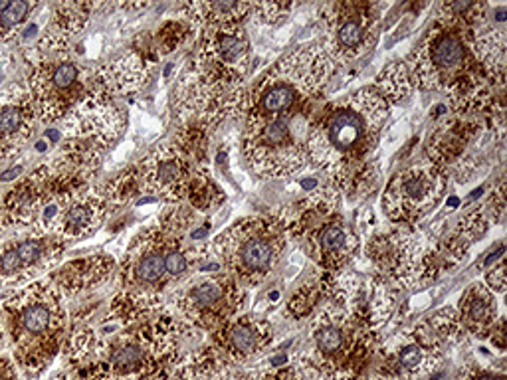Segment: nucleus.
Instances as JSON below:
<instances>
[{"label": "nucleus", "instance_id": "nucleus-1", "mask_svg": "<svg viewBox=\"0 0 507 380\" xmlns=\"http://www.w3.org/2000/svg\"><path fill=\"white\" fill-rule=\"evenodd\" d=\"M390 105L375 85L331 103L305 133L307 158L331 176L337 188H351L365 173L387 125Z\"/></svg>", "mask_w": 507, "mask_h": 380}, {"label": "nucleus", "instance_id": "nucleus-2", "mask_svg": "<svg viewBox=\"0 0 507 380\" xmlns=\"http://www.w3.org/2000/svg\"><path fill=\"white\" fill-rule=\"evenodd\" d=\"M378 329L357 295L319 307L309 323V351L299 362L327 380H357L377 347Z\"/></svg>", "mask_w": 507, "mask_h": 380}, {"label": "nucleus", "instance_id": "nucleus-3", "mask_svg": "<svg viewBox=\"0 0 507 380\" xmlns=\"http://www.w3.org/2000/svg\"><path fill=\"white\" fill-rule=\"evenodd\" d=\"M176 321L169 315L131 327L129 331L78 335L74 354L87 361V380H147L173 359Z\"/></svg>", "mask_w": 507, "mask_h": 380}, {"label": "nucleus", "instance_id": "nucleus-4", "mask_svg": "<svg viewBox=\"0 0 507 380\" xmlns=\"http://www.w3.org/2000/svg\"><path fill=\"white\" fill-rule=\"evenodd\" d=\"M333 72L335 64L321 46L301 44L294 48L244 93V115H299L297 109L325 89Z\"/></svg>", "mask_w": 507, "mask_h": 380}, {"label": "nucleus", "instance_id": "nucleus-5", "mask_svg": "<svg viewBox=\"0 0 507 380\" xmlns=\"http://www.w3.org/2000/svg\"><path fill=\"white\" fill-rule=\"evenodd\" d=\"M341 195L337 186L314 188L294 212L277 216L289 238H297L305 251L327 273H343L361 251V240L339 216Z\"/></svg>", "mask_w": 507, "mask_h": 380}, {"label": "nucleus", "instance_id": "nucleus-6", "mask_svg": "<svg viewBox=\"0 0 507 380\" xmlns=\"http://www.w3.org/2000/svg\"><path fill=\"white\" fill-rule=\"evenodd\" d=\"M458 339L456 307H442L380 344L373 380H426L438 369L446 347Z\"/></svg>", "mask_w": 507, "mask_h": 380}, {"label": "nucleus", "instance_id": "nucleus-7", "mask_svg": "<svg viewBox=\"0 0 507 380\" xmlns=\"http://www.w3.org/2000/svg\"><path fill=\"white\" fill-rule=\"evenodd\" d=\"M14 341L22 367L38 372L54 359L65 329L62 289L54 281H40L9 303Z\"/></svg>", "mask_w": 507, "mask_h": 380}, {"label": "nucleus", "instance_id": "nucleus-8", "mask_svg": "<svg viewBox=\"0 0 507 380\" xmlns=\"http://www.w3.org/2000/svg\"><path fill=\"white\" fill-rule=\"evenodd\" d=\"M284 222L276 216H246L214 238V250L226 273L240 286H260L287 248Z\"/></svg>", "mask_w": 507, "mask_h": 380}, {"label": "nucleus", "instance_id": "nucleus-9", "mask_svg": "<svg viewBox=\"0 0 507 380\" xmlns=\"http://www.w3.org/2000/svg\"><path fill=\"white\" fill-rule=\"evenodd\" d=\"M242 155L260 178L277 180L299 173L309 163L299 115L262 117L248 113L242 135Z\"/></svg>", "mask_w": 507, "mask_h": 380}, {"label": "nucleus", "instance_id": "nucleus-10", "mask_svg": "<svg viewBox=\"0 0 507 380\" xmlns=\"http://www.w3.org/2000/svg\"><path fill=\"white\" fill-rule=\"evenodd\" d=\"M468 32L456 24L436 22L420 44L405 60L412 89L438 92L470 70L474 60L468 46Z\"/></svg>", "mask_w": 507, "mask_h": 380}, {"label": "nucleus", "instance_id": "nucleus-11", "mask_svg": "<svg viewBox=\"0 0 507 380\" xmlns=\"http://www.w3.org/2000/svg\"><path fill=\"white\" fill-rule=\"evenodd\" d=\"M50 58H44L30 77V97L42 121H58L65 112H72L85 93L83 70L68 56V38L54 32L44 38Z\"/></svg>", "mask_w": 507, "mask_h": 380}, {"label": "nucleus", "instance_id": "nucleus-12", "mask_svg": "<svg viewBox=\"0 0 507 380\" xmlns=\"http://www.w3.org/2000/svg\"><path fill=\"white\" fill-rule=\"evenodd\" d=\"M107 210L105 196L92 188H70L46 196L32 208L40 234L55 240H78L95 232Z\"/></svg>", "mask_w": 507, "mask_h": 380}, {"label": "nucleus", "instance_id": "nucleus-13", "mask_svg": "<svg viewBox=\"0 0 507 380\" xmlns=\"http://www.w3.org/2000/svg\"><path fill=\"white\" fill-rule=\"evenodd\" d=\"M252 67V44L242 24L203 30L198 48V80L213 92L238 87Z\"/></svg>", "mask_w": 507, "mask_h": 380}, {"label": "nucleus", "instance_id": "nucleus-14", "mask_svg": "<svg viewBox=\"0 0 507 380\" xmlns=\"http://www.w3.org/2000/svg\"><path fill=\"white\" fill-rule=\"evenodd\" d=\"M446 173L430 161L402 168L383 195V210L395 226H412L442 200Z\"/></svg>", "mask_w": 507, "mask_h": 380}, {"label": "nucleus", "instance_id": "nucleus-15", "mask_svg": "<svg viewBox=\"0 0 507 380\" xmlns=\"http://www.w3.org/2000/svg\"><path fill=\"white\" fill-rule=\"evenodd\" d=\"M375 4L335 2L321 10L323 50L335 65L355 62L377 44L378 14Z\"/></svg>", "mask_w": 507, "mask_h": 380}, {"label": "nucleus", "instance_id": "nucleus-16", "mask_svg": "<svg viewBox=\"0 0 507 380\" xmlns=\"http://www.w3.org/2000/svg\"><path fill=\"white\" fill-rule=\"evenodd\" d=\"M425 244L410 226H395L365 241V256L378 271V279L393 291L422 286Z\"/></svg>", "mask_w": 507, "mask_h": 380}, {"label": "nucleus", "instance_id": "nucleus-17", "mask_svg": "<svg viewBox=\"0 0 507 380\" xmlns=\"http://www.w3.org/2000/svg\"><path fill=\"white\" fill-rule=\"evenodd\" d=\"M246 301V291L236 279L222 273L194 281L181 293L176 307L186 321L198 329L218 331L240 315Z\"/></svg>", "mask_w": 507, "mask_h": 380}, {"label": "nucleus", "instance_id": "nucleus-18", "mask_svg": "<svg viewBox=\"0 0 507 380\" xmlns=\"http://www.w3.org/2000/svg\"><path fill=\"white\" fill-rule=\"evenodd\" d=\"M171 236L165 228H147L135 236L121 264V286L127 293L157 297L155 288L169 276L165 254Z\"/></svg>", "mask_w": 507, "mask_h": 380}, {"label": "nucleus", "instance_id": "nucleus-19", "mask_svg": "<svg viewBox=\"0 0 507 380\" xmlns=\"http://www.w3.org/2000/svg\"><path fill=\"white\" fill-rule=\"evenodd\" d=\"M139 183L147 192L165 198L169 202L183 200L191 190V161L175 143L159 145L143 163Z\"/></svg>", "mask_w": 507, "mask_h": 380}, {"label": "nucleus", "instance_id": "nucleus-20", "mask_svg": "<svg viewBox=\"0 0 507 380\" xmlns=\"http://www.w3.org/2000/svg\"><path fill=\"white\" fill-rule=\"evenodd\" d=\"M123 123L125 119L117 105L105 99L102 93H87L70 113L65 133L72 141L92 145L103 153V148L119 137Z\"/></svg>", "mask_w": 507, "mask_h": 380}, {"label": "nucleus", "instance_id": "nucleus-21", "mask_svg": "<svg viewBox=\"0 0 507 380\" xmlns=\"http://www.w3.org/2000/svg\"><path fill=\"white\" fill-rule=\"evenodd\" d=\"M274 341V327L256 315H238L216 331L213 351L226 367L254 361Z\"/></svg>", "mask_w": 507, "mask_h": 380}, {"label": "nucleus", "instance_id": "nucleus-22", "mask_svg": "<svg viewBox=\"0 0 507 380\" xmlns=\"http://www.w3.org/2000/svg\"><path fill=\"white\" fill-rule=\"evenodd\" d=\"M456 313H458V321H460L461 339L464 337L486 339L501 317L496 293L484 281H474L464 289L458 307H456Z\"/></svg>", "mask_w": 507, "mask_h": 380}, {"label": "nucleus", "instance_id": "nucleus-23", "mask_svg": "<svg viewBox=\"0 0 507 380\" xmlns=\"http://www.w3.org/2000/svg\"><path fill=\"white\" fill-rule=\"evenodd\" d=\"M468 46L476 64H480L486 77L498 84H506L507 34L501 24H488L468 32Z\"/></svg>", "mask_w": 507, "mask_h": 380}, {"label": "nucleus", "instance_id": "nucleus-24", "mask_svg": "<svg viewBox=\"0 0 507 380\" xmlns=\"http://www.w3.org/2000/svg\"><path fill=\"white\" fill-rule=\"evenodd\" d=\"M36 109L30 93L0 97V155L22 145L32 133Z\"/></svg>", "mask_w": 507, "mask_h": 380}, {"label": "nucleus", "instance_id": "nucleus-25", "mask_svg": "<svg viewBox=\"0 0 507 380\" xmlns=\"http://www.w3.org/2000/svg\"><path fill=\"white\" fill-rule=\"evenodd\" d=\"M185 16L198 30L222 28L242 24L252 12V2L240 0H214V2H191L183 6Z\"/></svg>", "mask_w": 507, "mask_h": 380}, {"label": "nucleus", "instance_id": "nucleus-26", "mask_svg": "<svg viewBox=\"0 0 507 380\" xmlns=\"http://www.w3.org/2000/svg\"><path fill=\"white\" fill-rule=\"evenodd\" d=\"M113 269V258L110 256H90L82 260H74L65 264L54 276V283L58 288L75 295L80 291L95 288L97 283H102Z\"/></svg>", "mask_w": 507, "mask_h": 380}, {"label": "nucleus", "instance_id": "nucleus-27", "mask_svg": "<svg viewBox=\"0 0 507 380\" xmlns=\"http://www.w3.org/2000/svg\"><path fill=\"white\" fill-rule=\"evenodd\" d=\"M145 65L137 54H127L115 62H110L102 70V82L107 85V89L113 92H127L135 89L145 82Z\"/></svg>", "mask_w": 507, "mask_h": 380}, {"label": "nucleus", "instance_id": "nucleus-28", "mask_svg": "<svg viewBox=\"0 0 507 380\" xmlns=\"http://www.w3.org/2000/svg\"><path fill=\"white\" fill-rule=\"evenodd\" d=\"M375 87H377L380 95L387 99L388 105L395 103H402L412 92L410 85V77H408V70H406L405 62H390L383 67V72L377 75L375 80Z\"/></svg>", "mask_w": 507, "mask_h": 380}, {"label": "nucleus", "instance_id": "nucleus-29", "mask_svg": "<svg viewBox=\"0 0 507 380\" xmlns=\"http://www.w3.org/2000/svg\"><path fill=\"white\" fill-rule=\"evenodd\" d=\"M90 10H92V4H78V2L58 4L55 6V32L64 34L65 38L78 34L90 18Z\"/></svg>", "mask_w": 507, "mask_h": 380}, {"label": "nucleus", "instance_id": "nucleus-30", "mask_svg": "<svg viewBox=\"0 0 507 380\" xmlns=\"http://www.w3.org/2000/svg\"><path fill=\"white\" fill-rule=\"evenodd\" d=\"M295 6L297 4H292V2H254L250 14H254V18L262 24L276 26L294 12Z\"/></svg>", "mask_w": 507, "mask_h": 380}, {"label": "nucleus", "instance_id": "nucleus-31", "mask_svg": "<svg viewBox=\"0 0 507 380\" xmlns=\"http://www.w3.org/2000/svg\"><path fill=\"white\" fill-rule=\"evenodd\" d=\"M309 372L305 371L304 364L297 361L292 364H286V361L282 364H272L269 371L258 372V374H252V380H304Z\"/></svg>", "mask_w": 507, "mask_h": 380}, {"label": "nucleus", "instance_id": "nucleus-32", "mask_svg": "<svg viewBox=\"0 0 507 380\" xmlns=\"http://www.w3.org/2000/svg\"><path fill=\"white\" fill-rule=\"evenodd\" d=\"M456 380H507V376L503 369H489L478 362H470L458 371Z\"/></svg>", "mask_w": 507, "mask_h": 380}, {"label": "nucleus", "instance_id": "nucleus-33", "mask_svg": "<svg viewBox=\"0 0 507 380\" xmlns=\"http://www.w3.org/2000/svg\"><path fill=\"white\" fill-rule=\"evenodd\" d=\"M34 9V4L24 2V0H16V2H10L9 9L0 14V26L4 32H10L14 26H20L24 20H26L28 12Z\"/></svg>", "mask_w": 507, "mask_h": 380}, {"label": "nucleus", "instance_id": "nucleus-34", "mask_svg": "<svg viewBox=\"0 0 507 380\" xmlns=\"http://www.w3.org/2000/svg\"><path fill=\"white\" fill-rule=\"evenodd\" d=\"M484 212L488 214L489 222L499 224L503 220V214H506V183L503 180H499L496 190L491 192L488 205L484 206Z\"/></svg>", "mask_w": 507, "mask_h": 380}, {"label": "nucleus", "instance_id": "nucleus-35", "mask_svg": "<svg viewBox=\"0 0 507 380\" xmlns=\"http://www.w3.org/2000/svg\"><path fill=\"white\" fill-rule=\"evenodd\" d=\"M506 260H503V256H501V258H498V261L491 264L488 271H486V286H488L493 293L503 295V293H506Z\"/></svg>", "mask_w": 507, "mask_h": 380}, {"label": "nucleus", "instance_id": "nucleus-36", "mask_svg": "<svg viewBox=\"0 0 507 380\" xmlns=\"http://www.w3.org/2000/svg\"><path fill=\"white\" fill-rule=\"evenodd\" d=\"M213 380H252V376H248V374H240V372H232L230 367H228V369H224L220 374H216Z\"/></svg>", "mask_w": 507, "mask_h": 380}, {"label": "nucleus", "instance_id": "nucleus-37", "mask_svg": "<svg viewBox=\"0 0 507 380\" xmlns=\"http://www.w3.org/2000/svg\"><path fill=\"white\" fill-rule=\"evenodd\" d=\"M20 170H22V168H20V167H16V168H10V170H6V173H4V175L0 176V180H12V178H14V176H18Z\"/></svg>", "mask_w": 507, "mask_h": 380}, {"label": "nucleus", "instance_id": "nucleus-38", "mask_svg": "<svg viewBox=\"0 0 507 380\" xmlns=\"http://www.w3.org/2000/svg\"><path fill=\"white\" fill-rule=\"evenodd\" d=\"M2 364V362H0ZM0 380H10L9 376H6V367H0Z\"/></svg>", "mask_w": 507, "mask_h": 380}, {"label": "nucleus", "instance_id": "nucleus-39", "mask_svg": "<svg viewBox=\"0 0 507 380\" xmlns=\"http://www.w3.org/2000/svg\"><path fill=\"white\" fill-rule=\"evenodd\" d=\"M0 82H2V75H0Z\"/></svg>", "mask_w": 507, "mask_h": 380}]
</instances>
